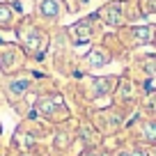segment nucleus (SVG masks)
<instances>
[{
	"label": "nucleus",
	"mask_w": 156,
	"mask_h": 156,
	"mask_svg": "<svg viewBox=\"0 0 156 156\" xmlns=\"http://www.w3.org/2000/svg\"><path fill=\"white\" fill-rule=\"evenodd\" d=\"M34 108H37V112L44 115L46 119H67V115H69L62 97H41V99H37Z\"/></svg>",
	"instance_id": "1"
},
{
	"label": "nucleus",
	"mask_w": 156,
	"mask_h": 156,
	"mask_svg": "<svg viewBox=\"0 0 156 156\" xmlns=\"http://www.w3.org/2000/svg\"><path fill=\"white\" fill-rule=\"evenodd\" d=\"M21 41H23V48L28 51L30 55L34 58H41L46 51V34H41L37 28H28V30H21Z\"/></svg>",
	"instance_id": "2"
},
{
	"label": "nucleus",
	"mask_w": 156,
	"mask_h": 156,
	"mask_svg": "<svg viewBox=\"0 0 156 156\" xmlns=\"http://www.w3.org/2000/svg\"><path fill=\"white\" fill-rule=\"evenodd\" d=\"M69 34L73 37L76 44H87L90 39H92V23L90 21H80V23L69 28Z\"/></svg>",
	"instance_id": "3"
},
{
	"label": "nucleus",
	"mask_w": 156,
	"mask_h": 156,
	"mask_svg": "<svg viewBox=\"0 0 156 156\" xmlns=\"http://www.w3.org/2000/svg\"><path fill=\"white\" fill-rule=\"evenodd\" d=\"M99 14H101V19L106 21V23H110V25H119L122 23V5H119V2L103 7Z\"/></svg>",
	"instance_id": "4"
},
{
	"label": "nucleus",
	"mask_w": 156,
	"mask_h": 156,
	"mask_svg": "<svg viewBox=\"0 0 156 156\" xmlns=\"http://www.w3.org/2000/svg\"><path fill=\"white\" fill-rule=\"evenodd\" d=\"M62 2L60 0H41L39 2V14H44V16H58V14H62Z\"/></svg>",
	"instance_id": "5"
},
{
	"label": "nucleus",
	"mask_w": 156,
	"mask_h": 156,
	"mask_svg": "<svg viewBox=\"0 0 156 156\" xmlns=\"http://www.w3.org/2000/svg\"><path fill=\"white\" fill-rule=\"evenodd\" d=\"M115 85H117V80H112V78H97L92 90H94V94H97V97H103V94H108Z\"/></svg>",
	"instance_id": "6"
},
{
	"label": "nucleus",
	"mask_w": 156,
	"mask_h": 156,
	"mask_svg": "<svg viewBox=\"0 0 156 156\" xmlns=\"http://www.w3.org/2000/svg\"><path fill=\"white\" fill-rule=\"evenodd\" d=\"M131 37H133L136 44H145V41H149L154 37V28H133Z\"/></svg>",
	"instance_id": "7"
},
{
	"label": "nucleus",
	"mask_w": 156,
	"mask_h": 156,
	"mask_svg": "<svg viewBox=\"0 0 156 156\" xmlns=\"http://www.w3.org/2000/svg\"><path fill=\"white\" fill-rule=\"evenodd\" d=\"M87 62H90V67H103V64L108 62V55L103 53L101 48H97V51H92V53L87 55Z\"/></svg>",
	"instance_id": "8"
},
{
	"label": "nucleus",
	"mask_w": 156,
	"mask_h": 156,
	"mask_svg": "<svg viewBox=\"0 0 156 156\" xmlns=\"http://www.w3.org/2000/svg\"><path fill=\"white\" fill-rule=\"evenodd\" d=\"M28 85H30L28 78H21V80H12V83H9V94H12V97H21V94L28 90Z\"/></svg>",
	"instance_id": "9"
},
{
	"label": "nucleus",
	"mask_w": 156,
	"mask_h": 156,
	"mask_svg": "<svg viewBox=\"0 0 156 156\" xmlns=\"http://www.w3.org/2000/svg\"><path fill=\"white\" fill-rule=\"evenodd\" d=\"M142 140H145V142H151V145H154V142H156V122H147L145 124V126H142Z\"/></svg>",
	"instance_id": "10"
},
{
	"label": "nucleus",
	"mask_w": 156,
	"mask_h": 156,
	"mask_svg": "<svg viewBox=\"0 0 156 156\" xmlns=\"http://www.w3.org/2000/svg\"><path fill=\"white\" fill-rule=\"evenodd\" d=\"M12 21V9L7 5H0V25H5Z\"/></svg>",
	"instance_id": "11"
},
{
	"label": "nucleus",
	"mask_w": 156,
	"mask_h": 156,
	"mask_svg": "<svg viewBox=\"0 0 156 156\" xmlns=\"http://www.w3.org/2000/svg\"><path fill=\"white\" fill-rule=\"evenodd\" d=\"M115 156H145V151L142 149H122V151H117Z\"/></svg>",
	"instance_id": "12"
},
{
	"label": "nucleus",
	"mask_w": 156,
	"mask_h": 156,
	"mask_svg": "<svg viewBox=\"0 0 156 156\" xmlns=\"http://www.w3.org/2000/svg\"><path fill=\"white\" fill-rule=\"evenodd\" d=\"M83 156H99V154H94V151H87V154H83Z\"/></svg>",
	"instance_id": "13"
},
{
	"label": "nucleus",
	"mask_w": 156,
	"mask_h": 156,
	"mask_svg": "<svg viewBox=\"0 0 156 156\" xmlns=\"http://www.w3.org/2000/svg\"><path fill=\"white\" fill-rule=\"evenodd\" d=\"M154 156H156V151H154Z\"/></svg>",
	"instance_id": "14"
}]
</instances>
